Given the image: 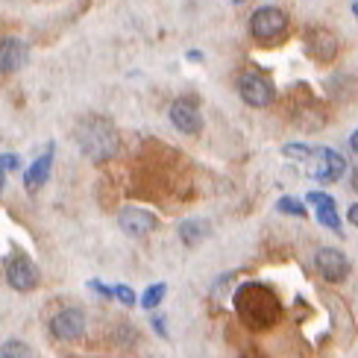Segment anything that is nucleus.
I'll return each instance as SVG.
<instances>
[{
	"mask_svg": "<svg viewBox=\"0 0 358 358\" xmlns=\"http://www.w3.org/2000/svg\"><path fill=\"white\" fill-rule=\"evenodd\" d=\"M235 3H244V0H235Z\"/></svg>",
	"mask_w": 358,
	"mask_h": 358,
	"instance_id": "bb28decb",
	"label": "nucleus"
},
{
	"mask_svg": "<svg viewBox=\"0 0 358 358\" xmlns=\"http://www.w3.org/2000/svg\"><path fill=\"white\" fill-rule=\"evenodd\" d=\"M315 264H317V271H320V276H323L326 282H341V279H347V273H350L347 256H344L341 250H332V247L320 250L317 259H315Z\"/></svg>",
	"mask_w": 358,
	"mask_h": 358,
	"instance_id": "1a4fd4ad",
	"label": "nucleus"
},
{
	"mask_svg": "<svg viewBox=\"0 0 358 358\" xmlns=\"http://www.w3.org/2000/svg\"><path fill=\"white\" fill-rule=\"evenodd\" d=\"M0 355L3 358H15V355H29L27 344H18V341H9L6 347H0Z\"/></svg>",
	"mask_w": 358,
	"mask_h": 358,
	"instance_id": "6ab92c4d",
	"label": "nucleus"
},
{
	"mask_svg": "<svg viewBox=\"0 0 358 358\" xmlns=\"http://www.w3.org/2000/svg\"><path fill=\"white\" fill-rule=\"evenodd\" d=\"M171 121L179 132H185V136H197V132L203 129V117L197 112V106H194L191 100H176L171 106Z\"/></svg>",
	"mask_w": 358,
	"mask_h": 358,
	"instance_id": "9b49d317",
	"label": "nucleus"
},
{
	"mask_svg": "<svg viewBox=\"0 0 358 358\" xmlns=\"http://www.w3.org/2000/svg\"><path fill=\"white\" fill-rule=\"evenodd\" d=\"M282 153H285L288 159H294V162H303L308 156H315V150H311L308 144H285L282 147Z\"/></svg>",
	"mask_w": 358,
	"mask_h": 358,
	"instance_id": "a211bd4d",
	"label": "nucleus"
},
{
	"mask_svg": "<svg viewBox=\"0 0 358 358\" xmlns=\"http://www.w3.org/2000/svg\"><path fill=\"white\" fill-rule=\"evenodd\" d=\"M347 217H350V223H352V227L358 229V203H355V206H350V215H347Z\"/></svg>",
	"mask_w": 358,
	"mask_h": 358,
	"instance_id": "4be33fe9",
	"label": "nucleus"
},
{
	"mask_svg": "<svg viewBox=\"0 0 358 358\" xmlns=\"http://www.w3.org/2000/svg\"><path fill=\"white\" fill-rule=\"evenodd\" d=\"M117 223H121V229L127 235H147L156 229V217L150 212H144V208H136V206H127L121 208V215H117Z\"/></svg>",
	"mask_w": 358,
	"mask_h": 358,
	"instance_id": "f8f14e48",
	"label": "nucleus"
},
{
	"mask_svg": "<svg viewBox=\"0 0 358 358\" xmlns=\"http://www.w3.org/2000/svg\"><path fill=\"white\" fill-rule=\"evenodd\" d=\"M306 203H311V206L317 208V220H320V227L332 229L335 235H344V229H341L338 208H335V200L329 197V194H323V191H308V194H306Z\"/></svg>",
	"mask_w": 358,
	"mask_h": 358,
	"instance_id": "9d476101",
	"label": "nucleus"
},
{
	"mask_svg": "<svg viewBox=\"0 0 358 358\" xmlns=\"http://www.w3.org/2000/svg\"><path fill=\"white\" fill-rule=\"evenodd\" d=\"M6 282L15 291H33L38 285V267L27 256L6 259Z\"/></svg>",
	"mask_w": 358,
	"mask_h": 358,
	"instance_id": "0eeeda50",
	"label": "nucleus"
},
{
	"mask_svg": "<svg viewBox=\"0 0 358 358\" xmlns=\"http://www.w3.org/2000/svg\"><path fill=\"white\" fill-rule=\"evenodd\" d=\"M235 311L247 326L252 329H264V326L276 323L279 317V300L276 294L267 288V285H259V282H247L235 291Z\"/></svg>",
	"mask_w": 358,
	"mask_h": 358,
	"instance_id": "f257e3e1",
	"label": "nucleus"
},
{
	"mask_svg": "<svg viewBox=\"0 0 358 358\" xmlns=\"http://www.w3.org/2000/svg\"><path fill=\"white\" fill-rule=\"evenodd\" d=\"M3 179H6V171L0 168V191H3Z\"/></svg>",
	"mask_w": 358,
	"mask_h": 358,
	"instance_id": "393cba45",
	"label": "nucleus"
},
{
	"mask_svg": "<svg viewBox=\"0 0 358 358\" xmlns=\"http://www.w3.org/2000/svg\"><path fill=\"white\" fill-rule=\"evenodd\" d=\"M317 159H311V176L317 179V182H338L341 176L347 173V159L329 150V147H320V150H315Z\"/></svg>",
	"mask_w": 358,
	"mask_h": 358,
	"instance_id": "423d86ee",
	"label": "nucleus"
},
{
	"mask_svg": "<svg viewBox=\"0 0 358 358\" xmlns=\"http://www.w3.org/2000/svg\"><path fill=\"white\" fill-rule=\"evenodd\" d=\"M352 15H355V18H358V0H355V3H352Z\"/></svg>",
	"mask_w": 358,
	"mask_h": 358,
	"instance_id": "a878e982",
	"label": "nucleus"
},
{
	"mask_svg": "<svg viewBox=\"0 0 358 358\" xmlns=\"http://www.w3.org/2000/svg\"><path fill=\"white\" fill-rule=\"evenodd\" d=\"M165 291H168L165 282H159V285H150V288L144 291V296H141V306H144V308H156V306L162 303V296H165Z\"/></svg>",
	"mask_w": 358,
	"mask_h": 358,
	"instance_id": "dca6fc26",
	"label": "nucleus"
},
{
	"mask_svg": "<svg viewBox=\"0 0 358 358\" xmlns=\"http://www.w3.org/2000/svg\"><path fill=\"white\" fill-rule=\"evenodd\" d=\"M238 94H241V100L247 103V106H256V109H264L273 103V85L267 77H262V73L256 71H244L241 77H238Z\"/></svg>",
	"mask_w": 358,
	"mask_h": 358,
	"instance_id": "20e7f679",
	"label": "nucleus"
},
{
	"mask_svg": "<svg viewBox=\"0 0 358 358\" xmlns=\"http://www.w3.org/2000/svg\"><path fill=\"white\" fill-rule=\"evenodd\" d=\"M303 50H306L308 59L326 65V62H332V59L338 56V38L329 33V29L311 27V29H306V36H303Z\"/></svg>",
	"mask_w": 358,
	"mask_h": 358,
	"instance_id": "39448f33",
	"label": "nucleus"
},
{
	"mask_svg": "<svg viewBox=\"0 0 358 358\" xmlns=\"http://www.w3.org/2000/svg\"><path fill=\"white\" fill-rule=\"evenodd\" d=\"M112 296H115V300H121L124 306H136V294H132L127 285H115L112 288Z\"/></svg>",
	"mask_w": 358,
	"mask_h": 358,
	"instance_id": "aec40b11",
	"label": "nucleus"
},
{
	"mask_svg": "<svg viewBox=\"0 0 358 358\" xmlns=\"http://www.w3.org/2000/svg\"><path fill=\"white\" fill-rule=\"evenodd\" d=\"M83 332H85V317L77 308H62L50 320V335L56 341H77Z\"/></svg>",
	"mask_w": 358,
	"mask_h": 358,
	"instance_id": "6e6552de",
	"label": "nucleus"
},
{
	"mask_svg": "<svg viewBox=\"0 0 358 358\" xmlns=\"http://www.w3.org/2000/svg\"><path fill=\"white\" fill-rule=\"evenodd\" d=\"M279 212H285V215H294V217H306V206L300 200H294V197H279Z\"/></svg>",
	"mask_w": 358,
	"mask_h": 358,
	"instance_id": "f3484780",
	"label": "nucleus"
},
{
	"mask_svg": "<svg viewBox=\"0 0 358 358\" xmlns=\"http://www.w3.org/2000/svg\"><path fill=\"white\" fill-rule=\"evenodd\" d=\"M0 168L3 171H18V159H15L12 153H3L0 156Z\"/></svg>",
	"mask_w": 358,
	"mask_h": 358,
	"instance_id": "412c9836",
	"label": "nucleus"
},
{
	"mask_svg": "<svg viewBox=\"0 0 358 358\" xmlns=\"http://www.w3.org/2000/svg\"><path fill=\"white\" fill-rule=\"evenodd\" d=\"M50 162H53V144L48 147V153L38 156V159H36V165L27 171L24 179H27V188H29V191H36V188L44 182V179H48V173H50Z\"/></svg>",
	"mask_w": 358,
	"mask_h": 358,
	"instance_id": "4468645a",
	"label": "nucleus"
},
{
	"mask_svg": "<svg viewBox=\"0 0 358 358\" xmlns=\"http://www.w3.org/2000/svg\"><path fill=\"white\" fill-rule=\"evenodd\" d=\"M350 144H352V150H355V153H358V129H355V132H352V138H350Z\"/></svg>",
	"mask_w": 358,
	"mask_h": 358,
	"instance_id": "5701e85b",
	"label": "nucleus"
},
{
	"mask_svg": "<svg viewBox=\"0 0 358 358\" xmlns=\"http://www.w3.org/2000/svg\"><path fill=\"white\" fill-rule=\"evenodd\" d=\"M352 188H355V191H358V168H355V171H352Z\"/></svg>",
	"mask_w": 358,
	"mask_h": 358,
	"instance_id": "b1692460",
	"label": "nucleus"
},
{
	"mask_svg": "<svg viewBox=\"0 0 358 358\" xmlns=\"http://www.w3.org/2000/svg\"><path fill=\"white\" fill-rule=\"evenodd\" d=\"M27 44L18 41V38H6V41H0V71L3 73H12V71H18L24 62H27Z\"/></svg>",
	"mask_w": 358,
	"mask_h": 358,
	"instance_id": "ddd939ff",
	"label": "nucleus"
},
{
	"mask_svg": "<svg viewBox=\"0 0 358 358\" xmlns=\"http://www.w3.org/2000/svg\"><path fill=\"white\" fill-rule=\"evenodd\" d=\"M77 144L85 156H92L97 162H106L115 156L117 150V132H115V124L109 117H100V115H92L77 127Z\"/></svg>",
	"mask_w": 358,
	"mask_h": 358,
	"instance_id": "f03ea898",
	"label": "nucleus"
},
{
	"mask_svg": "<svg viewBox=\"0 0 358 358\" xmlns=\"http://www.w3.org/2000/svg\"><path fill=\"white\" fill-rule=\"evenodd\" d=\"M206 235H208V223H206V220H185L182 227H179V238H182L188 247L200 244Z\"/></svg>",
	"mask_w": 358,
	"mask_h": 358,
	"instance_id": "2eb2a0df",
	"label": "nucleus"
},
{
	"mask_svg": "<svg viewBox=\"0 0 358 358\" xmlns=\"http://www.w3.org/2000/svg\"><path fill=\"white\" fill-rule=\"evenodd\" d=\"M285 29H288V15L279 6H262L252 12V18H250V33L259 41H273L285 33Z\"/></svg>",
	"mask_w": 358,
	"mask_h": 358,
	"instance_id": "7ed1b4c3",
	"label": "nucleus"
}]
</instances>
